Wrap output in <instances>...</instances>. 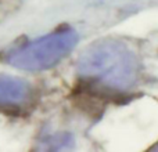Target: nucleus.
Masks as SVG:
<instances>
[{"label":"nucleus","mask_w":158,"mask_h":152,"mask_svg":"<svg viewBox=\"0 0 158 152\" xmlns=\"http://www.w3.org/2000/svg\"><path fill=\"white\" fill-rule=\"evenodd\" d=\"M78 74L97 90L126 93L137 84L140 62L125 43L106 39L90 44L81 54Z\"/></svg>","instance_id":"f257e3e1"},{"label":"nucleus","mask_w":158,"mask_h":152,"mask_svg":"<svg viewBox=\"0 0 158 152\" xmlns=\"http://www.w3.org/2000/svg\"><path fill=\"white\" fill-rule=\"evenodd\" d=\"M78 39V33L71 28L58 29L14 49L6 61L21 71H46L56 66L75 49Z\"/></svg>","instance_id":"f03ea898"},{"label":"nucleus","mask_w":158,"mask_h":152,"mask_svg":"<svg viewBox=\"0 0 158 152\" xmlns=\"http://www.w3.org/2000/svg\"><path fill=\"white\" fill-rule=\"evenodd\" d=\"M33 90L29 82L13 75H0V112L21 114L32 104Z\"/></svg>","instance_id":"7ed1b4c3"},{"label":"nucleus","mask_w":158,"mask_h":152,"mask_svg":"<svg viewBox=\"0 0 158 152\" xmlns=\"http://www.w3.org/2000/svg\"><path fill=\"white\" fill-rule=\"evenodd\" d=\"M157 148H158V147H157Z\"/></svg>","instance_id":"20e7f679"}]
</instances>
